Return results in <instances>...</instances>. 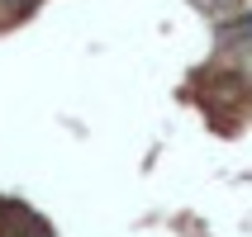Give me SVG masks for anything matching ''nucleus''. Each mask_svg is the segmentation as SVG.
<instances>
[{
    "label": "nucleus",
    "mask_w": 252,
    "mask_h": 237,
    "mask_svg": "<svg viewBox=\"0 0 252 237\" xmlns=\"http://www.w3.org/2000/svg\"><path fill=\"white\" fill-rule=\"evenodd\" d=\"M0 5H5V10H29L33 0H0Z\"/></svg>",
    "instance_id": "nucleus-1"
}]
</instances>
